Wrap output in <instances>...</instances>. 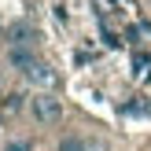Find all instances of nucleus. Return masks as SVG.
I'll list each match as a JSON object with an SVG mask.
<instances>
[{"label":"nucleus","mask_w":151,"mask_h":151,"mask_svg":"<svg viewBox=\"0 0 151 151\" xmlns=\"http://www.w3.org/2000/svg\"><path fill=\"white\" fill-rule=\"evenodd\" d=\"M29 111H33V118L41 125H55L59 118H63V100H55L52 92H37L33 100H29Z\"/></svg>","instance_id":"1"},{"label":"nucleus","mask_w":151,"mask_h":151,"mask_svg":"<svg viewBox=\"0 0 151 151\" xmlns=\"http://www.w3.org/2000/svg\"><path fill=\"white\" fill-rule=\"evenodd\" d=\"M26 81H29V85H37V88H44V92H48V88L55 85V70H52L48 63H41V59H37V63H33V66L26 70Z\"/></svg>","instance_id":"2"},{"label":"nucleus","mask_w":151,"mask_h":151,"mask_svg":"<svg viewBox=\"0 0 151 151\" xmlns=\"http://www.w3.org/2000/svg\"><path fill=\"white\" fill-rule=\"evenodd\" d=\"M33 41H37V29L29 22H15L11 26V48H33Z\"/></svg>","instance_id":"3"},{"label":"nucleus","mask_w":151,"mask_h":151,"mask_svg":"<svg viewBox=\"0 0 151 151\" xmlns=\"http://www.w3.org/2000/svg\"><path fill=\"white\" fill-rule=\"evenodd\" d=\"M7 63H11L15 70H22V74H26L29 66L37 63V52H33V48H11V52H7Z\"/></svg>","instance_id":"4"},{"label":"nucleus","mask_w":151,"mask_h":151,"mask_svg":"<svg viewBox=\"0 0 151 151\" xmlns=\"http://www.w3.org/2000/svg\"><path fill=\"white\" fill-rule=\"evenodd\" d=\"M59 151H85V140L81 137H63L59 140Z\"/></svg>","instance_id":"5"},{"label":"nucleus","mask_w":151,"mask_h":151,"mask_svg":"<svg viewBox=\"0 0 151 151\" xmlns=\"http://www.w3.org/2000/svg\"><path fill=\"white\" fill-rule=\"evenodd\" d=\"M4 151H33V144H29L26 137H19V140H11V144H7Z\"/></svg>","instance_id":"6"}]
</instances>
